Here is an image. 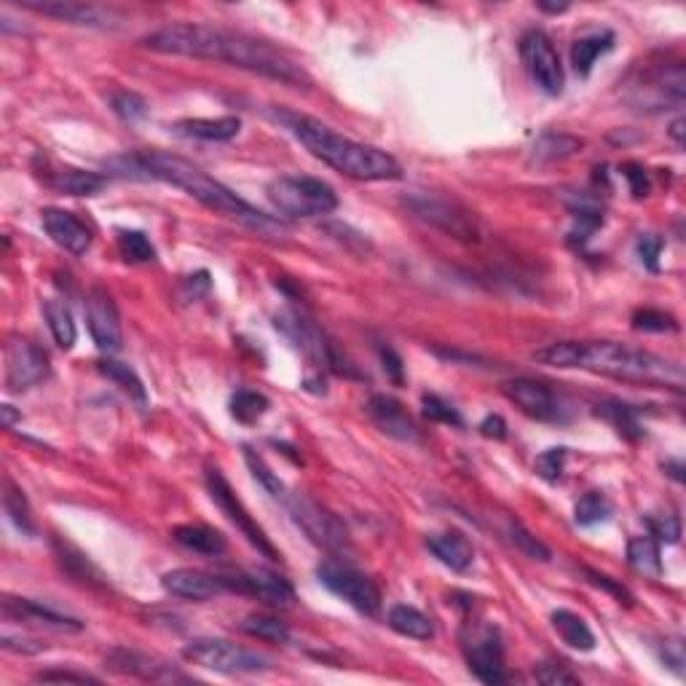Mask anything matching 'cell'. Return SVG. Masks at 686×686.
<instances>
[{
  "instance_id": "6da1fadb",
  "label": "cell",
  "mask_w": 686,
  "mask_h": 686,
  "mask_svg": "<svg viewBox=\"0 0 686 686\" xmlns=\"http://www.w3.org/2000/svg\"><path fill=\"white\" fill-rule=\"evenodd\" d=\"M143 46L159 51V54L226 62L239 70L290 86L311 84L309 73L287 51L277 49L271 41L239 33V30H226V27L180 22V25H167L156 33L145 35Z\"/></svg>"
},
{
  "instance_id": "7a4b0ae2",
  "label": "cell",
  "mask_w": 686,
  "mask_h": 686,
  "mask_svg": "<svg viewBox=\"0 0 686 686\" xmlns=\"http://www.w3.org/2000/svg\"><path fill=\"white\" fill-rule=\"evenodd\" d=\"M105 167L113 175L132 177V180H161V183L183 188L188 196L204 204L207 210H215L223 218H231L242 226L258 231L260 236H282L287 231L285 220L274 218L252 207L244 199H239L231 188L210 177L204 169H199L193 161L175 156L167 151H143V153H126L110 159Z\"/></svg>"
},
{
  "instance_id": "3957f363",
  "label": "cell",
  "mask_w": 686,
  "mask_h": 686,
  "mask_svg": "<svg viewBox=\"0 0 686 686\" xmlns=\"http://www.w3.org/2000/svg\"><path fill=\"white\" fill-rule=\"evenodd\" d=\"M277 118L287 126V132L314 156L325 161L335 172L362 180V183H384V180H400V161L386 151H378L373 145L357 143L352 137H343L319 118L301 116V113H287L279 110Z\"/></svg>"
},
{
  "instance_id": "277c9868",
  "label": "cell",
  "mask_w": 686,
  "mask_h": 686,
  "mask_svg": "<svg viewBox=\"0 0 686 686\" xmlns=\"http://www.w3.org/2000/svg\"><path fill=\"white\" fill-rule=\"evenodd\" d=\"M571 368L662 389H681L686 381L684 368L678 362L614 341H574Z\"/></svg>"
},
{
  "instance_id": "5b68a950",
  "label": "cell",
  "mask_w": 686,
  "mask_h": 686,
  "mask_svg": "<svg viewBox=\"0 0 686 686\" xmlns=\"http://www.w3.org/2000/svg\"><path fill=\"white\" fill-rule=\"evenodd\" d=\"M684 92L686 76L681 62H649L633 70L625 81V102L641 113L681 108Z\"/></svg>"
},
{
  "instance_id": "8992f818",
  "label": "cell",
  "mask_w": 686,
  "mask_h": 686,
  "mask_svg": "<svg viewBox=\"0 0 686 686\" xmlns=\"http://www.w3.org/2000/svg\"><path fill=\"white\" fill-rule=\"evenodd\" d=\"M266 193L285 218H322L338 210L335 191L317 177L282 175L268 183Z\"/></svg>"
},
{
  "instance_id": "52a82bcc",
  "label": "cell",
  "mask_w": 686,
  "mask_h": 686,
  "mask_svg": "<svg viewBox=\"0 0 686 686\" xmlns=\"http://www.w3.org/2000/svg\"><path fill=\"white\" fill-rule=\"evenodd\" d=\"M183 657L193 665L226 673V676H239V673H260L271 668V660L258 652H250L239 644L223 641V638H196L183 649Z\"/></svg>"
},
{
  "instance_id": "ba28073f",
  "label": "cell",
  "mask_w": 686,
  "mask_h": 686,
  "mask_svg": "<svg viewBox=\"0 0 686 686\" xmlns=\"http://www.w3.org/2000/svg\"><path fill=\"white\" fill-rule=\"evenodd\" d=\"M287 510L293 515L303 534L309 536L311 542L327 550V553H346L349 550V531L341 520L335 518L333 512L322 507L317 499H311L309 494H287L285 496Z\"/></svg>"
},
{
  "instance_id": "9c48e42d",
  "label": "cell",
  "mask_w": 686,
  "mask_h": 686,
  "mask_svg": "<svg viewBox=\"0 0 686 686\" xmlns=\"http://www.w3.org/2000/svg\"><path fill=\"white\" fill-rule=\"evenodd\" d=\"M274 325H277L279 333L285 335L287 341L293 343L298 352L306 354L314 365H319V368L325 370H333V373H341V376L354 373V370L346 365V360H343L341 354L335 352L333 343L327 341L325 333H322L309 317H303L301 311H282V314H277V319H274Z\"/></svg>"
},
{
  "instance_id": "30bf717a",
  "label": "cell",
  "mask_w": 686,
  "mask_h": 686,
  "mask_svg": "<svg viewBox=\"0 0 686 686\" xmlns=\"http://www.w3.org/2000/svg\"><path fill=\"white\" fill-rule=\"evenodd\" d=\"M317 577L330 593L338 595L341 601H346L365 617H376L381 611V590L368 574H362L354 566L330 558V561L319 563Z\"/></svg>"
},
{
  "instance_id": "8fae6325",
  "label": "cell",
  "mask_w": 686,
  "mask_h": 686,
  "mask_svg": "<svg viewBox=\"0 0 686 686\" xmlns=\"http://www.w3.org/2000/svg\"><path fill=\"white\" fill-rule=\"evenodd\" d=\"M405 204L416 218L440 228L443 234L453 236L459 242H477L480 239V226H477L475 215L464 210L459 201L445 199L437 193H413Z\"/></svg>"
},
{
  "instance_id": "7c38bea8",
  "label": "cell",
  "mask_w": 686,
  "mask_h": 686,
  "mask_svg": "<svg viewBox=\"0 0 686 686\" xmlns=\"http://www.w3.org/2000/svg\"><path fill=\"white\" fill-rule=\"evenodd\" d=\"M207 491H210L212 502L218 504L220 510H223V515H226V518L231 520L239 531H242L244 539H247V542H250L252 547L263 555V558H268V561H282V553H279L277 547L271 544L266 531L255 523V518H252L250 510L244 507L242 499L236 496V491L231 488L226 475L220 472V467L207 469Z\"/></svg>"
},
{
  "instance_id": "4fadbf2b",
  "label": "cell",
  "mask_w": 686,
  "mask_h": 686,
  "mask_svg": "<svg viewBox=\"0 0 686 686\" xmlns=\"http://www.w3.org/2000/svg\"><path fill=\"white\" fill-rule=\"evenodd\" d=\"M520 57L526 65L528 76L534 78V84L550 97H558L563 92V65L558 57V49L550 35L544 30H526L520 38Z\"/></svg>"
},
{
  "instance_id": "5bb4252c",
  "label": "cell",
  "mask_w": 686,
  "mask_h": 686,
  "mask_svg": "<svg viewBox=\"0 0 686 686\" xmlns=\"http://www.w3.org/2000/svg\"><path fill=\"white\" fill-rule=\"evenodd\" d=\"M464 657L469 670L475 673L483 684H504L507 668H504V646L499 630L491 625H475L464 633Z\"/></svg>"
},
{
  "instance_id": "9a60e30c",
  "label": "cell",
  "mask_w": 686,
  "mask_h": 686,
  "mask_svg": "<svg viewBox=\"0 0 686 686\" xmlns=\"http://www.w3.org/2000/svg\"><path fill=\"white\" fill-rule=\"evenodd\" d=\"M51 373L49 354L27 338H11L6 343V386L9 392H27Z\"/></svg>"
},
{
  "instance_id": "2e32d148",
  "label": "cell",
  "mask_w": 686,
  "mask_h": 686,
  "mask_svg": "<svg viewBox=\"0 0 686 686\" xmlns=\"http://www.w3.org/2000/svg\"><path fill=\"white\" fill-rule=\"evenodd\" d=\"M226 590H236L242 595H252L258 601L277 606V609H287L295 603V590L282 574L268 569H247L236 571V574H220Z\"/></svg>"
},
{
  "instance_id": "e0dca14e",
  "label": "cell",
  "mask_w": 686,
  "mask_h": 686,
  "mask_svg": "<svg viewBox=\"0 0 686 686\" xmlns=\"http://www.w3.org/2000/svg\"><path fill=\"white\" fill-rule=\"evenodd\" d=\"M22 9L43 14V17H54L67 25L81 27H102V30H113L121 25V14L113 9H102L94 3H78V0H22Z\"/></svg>"
},
{
  "instance_id": "ac0fdd59",
  "label": "cell",
  "mask_w": 686,
  "mask_h": 686,
  "mask_svg": "<svg viewBox=\"0 0 686 686\" xmlns=\"http://www.w3.org/2000/svg\"><path fill=\"white\" fill-rule=\"evenodd\" d=\"M86 322L97 349L105 354L121 352L124 333H121V317H118L116 301L105 287H92L86 295Z\"/></svg>"
},
{
  "instance_id": "d6986e66",
  "label": "cell",
  "mask_w": 686,
  "mask_h": 686,
  "mask_svg": "<svg viewBox=\"0 0 686 686\" xmlns=\"http://www.w3.org/2000/svg\"><path fill=\"white\" fill-rule=\"evenodd\" d=\"M504 394L518 405L526 416L539 421H561L563 408L561 402L555 400V394L550 386H544L542 381L534 378H512L502 386Z\"/></svg>"
},
{
  "instance_id": "ffe728a7",
  "label": "cell",
  "mask_w": 686,
  "mask_h": 686,
  "mask_svg": "<svg viewBox=\"0 0 686 686\" xmlns=\"http://www.w3.org/2000/svg\"><path fill=\"white\" fill-rule=\"evenodd\" d=\"M108 668L118 676H132L140 678V681H191V678L180 673L175 665L159 660V657H151V654L132 652V649H113L108 654Z\"/></svg>"
},
{
  "instance_id": "44dd1931",
  "label": "cell",
  "mask_w": 686,
  "mask_h": 686,
  "mask_svg": "<svg viewBox=\"0 0 686 686\" xmlns=\"http://www.w3.org/2000/svg\"><path fill=\"white\" fill-rule=\"evenodd\" d=\"M161 587L167 590L169 595L175 598H183V601H212L218 595L226 593V585L220 574H207V571L199 569H172L161 577Z\"/></svg>"
},
{
  "instance_id": "7402d4cb",
  "label": "cell",
  "mask_w": 686,
  "mask_h": 686,
  "mask_svg": "<svg viewBox=\"0 0 686 686\" xmlns=\"http://www.w3.org/2000/svg\"><path fill=\"white\" fill-rule=\"evenodd\" d=\"M368 413L384 435L394 437L400 443H416L419 440L416 421L410 419V413L402 408V402L389 397V394H373L368 402Z\"/></svg>"
},
{
  "instance_id": "603a6c76",
  "label": "cell",
  "mask_w": 686,
  "mask_h": 686,
  "mask_svg": "<svg viewBox=\"0 0 686 686\" xmlns=\"http://www.w3.org/2000/svg\"><path fill=\"white\" fill-rule=\"evenodd\" d=\"M41 220L46 234L51 236V242L62 247L65 252H70V255H84L92 247V231L73 212L49 207V210L41 212Z\"/></svg>"
},
{
  "instance_id": "cb8c5ba5",
  "label": "cell",
  "mask_w": 686,
  "mask_h": 686,
  "mask_svg": "<svg viewBox=\"0 0 686 686\" xmlns=\"http://www.w3.org/2000/svg\"><path fill=\"white\" fill-rule=\"evenodd\" d=\"M3 614L9 620L27 622V625H41V628H54V630H81L84 622L73 620L67 614H59L51 606H43L38 601H30V598H14V595H6L3 598Z\"/></svg>"
},
{
  "instance_id": "d4e9b609",
  "label": "cell",
  "mask_w": 686,
  "mask_h": 686,
  "mask_svg": "<svg viewBox=\"0 0 686 686\" xmlns=\"http://www.w3.org/2000/svg\"><path fill=\"white\" fill-rule=\"evenodd\" d=\"M427 547L432 550L437 561L448 566L451 571H467L475 563V547L459 531H445V534L429 536Z\"/></svg>"
},
{
  "instance_id": "484cf974",
  "label": "cell",
  "mask_w": 686,
  "mask_h": 686,
  "mask_svg": "<svg viewBox=\"0 0 686 686\" xmlns=\"http://www.w3.org/2000/svg\"><path fill=\"white\" fill-rule=\"evenodd\" d=\"M175 134L180 137H191V140H207V143H226V140H234L239 129H242V121L236 116H223V118H185V121H177Z\"/></svg>"
},
{
  "instance_id": "4316f807",
  "label": "cell",
  "mask_w": 686,
  "mask_h": 686,
  "mask_svg": "<svg viewBox=\"0 0 686 686\" xmlns=\"http://www.w3.org/2000/svg\"><path fill=\"white\" fill-rule=\"evenodd\" d=\"M177 544H183L185 550L199 555H220L226 553V536L215 531V528L204 526V523H180L172 528Z\"/></svg>"
},
{
  "instance_id": "83f0119b",
  "label": "cell",
  "mask_w": 686,
  "mask_h": 686,
  "mask_svg": "<svg viewBox=\"0 0 686 686\" xmlns=\"http://www.w3.org/2000/svg\"><path fill=\"white\" fill-rule=\"evenodd\" d=\"M108 183V177L97 175V172H84V169H57L46 175V185L67 196H94L100 193Z\"/></svg>"
},
{
  "instance_id": "f1b7e54d",
  "label": "cell",
  "mask_w": 686,
  "mask_h": 686,
  "mask_svg": "<svg viewBox=\"0 0 686 686\" xmlns=\"http://www.w3.org/2000/svg\"><path fill=\"white\" fill-rule=\"evenodd\" d=\"M614 33L611 30H593L590 35H582L571 46V65L579 76H590V70L598 62V57L609 54L614 49Z\"/></svg>"
},
{
  "instance_id": "f546056e",
  "label": "cell",
  "mask_w": 686,
  "mask_h": 686,
  "mask_svg": "<svg viewBox=\"0 0 686 686\" xmlns=\"http://www.w3.org/2000/svg\"><path fill=\"white\" fill-rule=\"evenodd\" d=\"M386 622L394 633H400L405 638H413V641H429L435 636V625L429 620L427 614L416 606H408V603H397L386 614Z\"/></svg>"
},
{
  "instance_id": "4dcf8cb0",
  "label": "cell",
  "mask_w": 686,
  "mask_h": 686,
  "mask_svg": "<svg viewBox=\"0 0 686 686\" xmlns=\"http://www.w3.org/2000/svg\"><path fill=\"white\" fill-rule=\"evenodd\" d=\"M553 630L561 636V641L566 646H571V649H577V652H593L595 649V636L593 630L587 628V622L579 617V614H574V611H553Z\"/></svg>"
},
{
  "instance_id": "1f68e13d",
  "label": "cell",
  "mask_w": 686,
  "mask_h": 686,
  "mask_svg": "<svg viewBox=\"0 0 686 686\" xmlns=\"http://www.w3.org/2000/svg\"><path fill=\"white\" fill-rule=\"evenodd\" d=\"M628 563L644 577H662V558L660 542L654 536H636L628 542Z\"/></svg>"
},
{
  "instance_id": "d6a6232c",
  "label": "cell",
  "mask_w": 686,
  "mask_h": 686,
  "mask_svg": "<svg viewBox=\"0 0 686 686\" xmlns=\"http://www.w3.org/2000/svg\"><path fill=\"white\" fill-rule=\"evenodd\" d=\"M43 317L49 322V330L51 335H54V341H57L62 349H73V343H76L78 338V330L76 322H73V314L67 309V303L59 301V298H49V301L43 303Z\"/></svg>"
},
{
  "instance_id": "836d02e7",
  "label": "cell",
  "mask_w": 686,
  "mask_h": 686,
  "mask_svg": "<svg viewBox=\"0 0 686 686\" xmlns=\"http://www.w3.org/2000/svg\"><path fill=\"white\" fill-rule=\"evenodd\" d=\"M585 148V143L574 137V134L563 132H544L534 143V159L536 161H563L569 156H577Z\"/></svg>"
},
{
  "instance_id": "e575fe53",
  "label": "cell",
  "mask_w": 686,
  "mask_h": 686,
  "mask_svg": "<svg viewBox=\"0 0 686 686\" xmlns=\"http://www.w3.org/2000/svg\"><path fill=\"white\" fill-rule=\"evenodd\" d=\"M100 373L105 378H110L113 384H118L121 389H124L129 397H132L140 408H148V392H145L143 381H140V376L134 373L129 365H124V362H116V360H102L100 362Z\"/></svg>"
},
{
  "instance_id": "d590c367",
  "label": "cell",
  "mask_w": 686,
  "mask_h": 686,
  "mask_svg": "<svg viewBox=\"0 0 686 686\" xmlns=\"http://www.w3.org/2000/svg\"><path fill=\"white\" fill-rule=\"evenodd\" d=\"M3 510L11 518V523L22 531V534L33 536L35 534V523H33V512H30V504H27L25 494L14 486V480L6 477L3 480Z\"/></svg>"
},
{
  "instance_id": "8d00e7d4",
  "label": "cell",
  "mask_w": 686,
  "mask_h": 686,
  "mask_svg": "<svg viewBox=\"0 0 686 686\" xmlns=\"http://www.w3.org/2000/svg\"><path fill=\"white\" fill-rule=\"evenodd\" d=\"M239 630L247 633V636L258 638V641H266V644H290V630H287L285 622H279L277 617H268V614L244 617Z\"/></svg>"
},
{
  "instance_id": "74e56055",
  "label": "cell",
  "mask_w": 686,
  "mask_h": 686,
  "mask_svg": "<svg viewBox=\"0 0 686 686\" xmlns=\"http://www.w3.org/2000/svg\"><path fill=\"white\" fill-rule=\"evenodd\" d=\"M271 408L266 394L250 392V389H242L231 397V416H234L239 424H255L258 419H263Z\"/></svg>"
},
{
  "instance_id": "f35d334b",
  "label": "cell",
  "mask_w": 686,
  "mask_h": 686,
  "mask_svg": "<svg viewBox=\"0 0 686 686\" xmlns=\"http://www.w3.org/2000/svg\"><path fill=\"white\" fill-rule=\"evenodd\" d=\"M118 250L129 263H151V260H156V247L143 231H118Z\"/></svg>"
},
{
  "instance_id": "ab89813d",
  "label": "cell",
  "mask_w": 686,
  "mask_h": 686,
  "mask_svg": "<svg viewBox=\"0 0 686 686\" xmlns=\"http://www.w3.org/2000/svg\"><path fill=\"white\" fill-rule=\"evenodd\" d=\"M244 461H247V467L252 469V477L258 480L260 486L266 488L268 494L274 496V499H282V502H285L287 491H285V486H282V480L274 475V469L268 467L258 451H252L250 445H244Z\"/></svg>"
},
{
  "instance_id": "60d3db41",
  "label": "cell",
  "mask_w": 686,
  "mask_h": 686,
  "mask_svg": "<svg viewBox=\"0 0 686 686\" xmlns=\"http://www.w3.org/2000/svg\"><path fill=\"white\" fill-rule=\"evenodd\" d=\"M611 518V504L603 494H585L574 507V520L577 526H595V523H603V520Z\"/></svg>"
},
{
  "instance_id": "b9f144b4",
  "label": "cell",
  "mask_w": 686,
  "mask_h": 686,
  "mask_svg": "<svg viewBox=\"0 0 686 686\" xmlns=\"http://www.w3.org/2000/svg\"><path fill=\"white\" fill-rule=\"evenodd\" d=\"M598 416L609 419L625 435H641V429H638V410L625 405V402H603V405H598Z\"/></svg>"
},
{
  "instance_id": "7bdbcfd3",
  "label": "cell",
  "mask_w": 686,
  "mask_h": 686,
  "mask_svg": "<svg viewBox=\"0 0 686 686\" xmlns=\"http://www.w3.org/2000/svg\"><path fill=\"white\" fill-rule=\"evenodd\" d=\"M110 108L126 124H137L148 116V102L134 92H116L110 97Z\"/></svg>"
},
{
  "instance_id": "ee69618b",
  "label": "cell",
  "mask_w": 686,
  "mask_h": 686,
  "mask_svg": "<svg viewBox=\"0 0 686 686\" xmlns=\"http://www.w3.org/2000/svg\"><path fill=\"white\" fill-rule=\"evenodd\" d=\"M510 539H512V544L518 547L520 553H526L528 558H534V561H550V558H553L550 547L539 542V539H536L531 531H526L523 523H518V520L510 523Z\"/></svg>"
},
{
  "instance_id": "f6af8a7d",
  "label": "cell",
  "mask_w": 686,
  "mask_h": 686,
  "mask_svg": "<svg viewBox=\"0 0 686 686\" xmlns=\"http://www.w3.org/2000/svg\"><path fill=\"white\" fill-rule=\"evenodd\" d=\"M421 405H424V416L429 421H435V424H451V427H461L464 424L459 410L453 408L448 400H443V397H437V394H424Z\"/></svg>"
},
{
  "instance_id": "bcb514c9",
  "label": "cell",
  "mask_w": 686,
  "mask_h": 686,
  "mask_svg": "<svg viewBox=\"0 0 686 686\" xmlns=\"http://www.w3.org/2000/svg\"><path fill=\"white\" fill-rule=\"evenodd\" d=\"M534 676L539 684L544 686H577L579 684V676L577 673H571L569 665H563V662H539L534 668Z\"/></svg>"
},
{
  "instance_id": "7dc6e473",
  "label": "cell",
  "mask_w": 686,
  "mask_h": 686,
  "mask_svg": "<svg viewBox=\"0 0 686 686\" xmlns=\"http://www.w3.org/2000/svg\"><path fill=\"white\" fill-rule=\"evenodd\" d=\"M633 327L644 333H673L678 330V322L660 309H641L633 314Z\"/></svg>"
},
{
  "instance_id": "c3c4849f",
  "label": "cell",
  "mask_w": 686,
  "mask_h": 686,
  "mask_svg": "<svg viewBox=\"0 0 686 686\" xmlns=\"http://www.w3.org/2000/svg\"><path fill=\"white\" fill-rule=\"evenodd\" d=\"M582 571H585V577H587V582H590V585H595L598 590H606V593L614 595V598H617L620 603H625V606H633V601H636V598H633V593H630L628 587L622 585L620 579H611L609 574H601V571L587 569V566Z\"/></svg>"
},
{
  "instance_id": "681fc988",
  "label": "cell",
  "mask_w": 686,
  "mask_h": 686,
  "mask_svg": "<svg viewBox=\"0 0 686 686\" xmlns=\"http://www.w3.org/2000/svg\"><path fill=\"white\" fill-rule=\"evenodd\" d=\"M563 464H566V448H550L536 459V475L544 477L547 483H558L563 475Z\"/></svg>"
},
{
  "instance_id": "f907efd6",
  "label": "cell",
  "mask_w": 686,
  "mask_h": 686,
  "mask_svg": "<svg viewBox=\"0 0 686 686\" xmlns=\"http://www.w3.org/2000/svg\"><path fill=\"white\" fill-rule=\"evenodd\" d=\"M646 523H649V531H652V536L657 542L676 544L678 539H681V520H678V515L665 512V515H654V518H649Z\"/></svg>"
},
{
  "instance_id": "816d5d0a",
  "label": "cell",
  "mask_w": 686,
  "mask_h": 686,
  "mask_svg": "<svg viewBox=\"0 0 686 686\" xmlns=\"http://www.w3.org/2000/svg\"><path fill=\"white\" fill-rule=\"evenodd\" d=\"M662 662L668 665L676 676H684V644H681V638H668L665 644H662Z\"/></svg>"
},
{
  "instance_id": "f5cc1de1",
  "label": "cell",
  "mask_w": 686,
  "mask_h": 686,
  "mask_svg": "<svg viewBox=\"0 0 686 686\" xmlns=\"http://www.w3.org/2000/svg\"><path fill=\"white\" fill-rule=\"evenodd\" d=\"M660 252H662L660 236L644 234L641 239H638V255H641V260H644L649 271H657V260H660Z\"/></svg>"
},
{
  "instance_id": "db71d44e",
  "label": "cell",
  "mask_w": 686,
  "mask_h": 686,
  "mask_svg": "<svg viewBox=\"0 0 686 686\" xmlns=\"http://www.w3.org/2000/svg\"><path fill=\"white\" fill-rule=\"evenodd\" d=\"M35 681H76V684H100V678L76 670H41Z\"/></svg>"
},
{
  "instance_id": "11a10c76",
  "label": "cell",
  "mask_w": 686,
  "mask_h": 686,
  "mask_svg": "<svg viewBox=\"0 0 686 686\" xmlns=\"http://www.w3.org/2000/svg\"><path fill=\"white\" fill-rule=\"evenodd\" d=\"M622 175H625V180L630 183V193L636 196V199H641V196H646L649 193V180H646V172L638 164H622Z\"/></svg>"
},
{
  "instance_id": "9f6ffc18",
  "label": "cell",
  "mask_w": 686,
  "mask_h": 686,
  "mask_svg": "<svg viewBox=\"0 0 686 686\" xmlns=\"http://www.w3.org/2000/svg\"><path fill=\"white\" fill-rule=\"evenodd\" d=\"M3 649H9V652L35 654V652H43L46 646L38 644V641H30V638H17V636H11V633H6V636H3Z\"/></svg>"
},
{
  "instance_id": "6f0895ef",
  "label": "cell",
  "mask_w": 686,
  "mask_h": 686,
  "mask_svg": "<svg viewBox=\"0 0 686 686\" xmlns=\"http://www.w3.org/2000/svg\"><path fill=\"white\" fill-rule=\"evenodd\" d=\"M477 429H480L483 437H494V440H504L507 437V424H504L502 416H486Z\"/></svg>"
},
{
  "instance_id": "680465c9",
  "label": "cell",
  "mask_w": 686,
  "mask_h": 686,
  "mask_svg": "<svg viewBox=\"0 0 686 686\" xmlns=\"http://www.w3.org/2000/svg\"><path fill=\"white\" fill-rule=\"evenodd\" d=\"M381 360H384V370L392 376L394 384H402V360L397 357V354L386 346V349H381Z\"/></svg>"
},
{
  "instance_id": "91938a15",
  "label": "cell",
  "mask_w": 686,
  "mask_h": 686,
  "mask_svg": "<svg viewBox=\"0 0 686 686\" xmlns=\"http://www.w3.org/2000/svg\"><path fill=\"white\" fill-rule=\"evenodd\" d=\"M0 413H3V427L6 429H14L17 427V421H22V416H19L17 410H14V405H3V408H0Z\"/></svg>"
},
{
  "instance_id": "94428289",
  "label": "cell",
  "mask_w": 686,
  "mask_h": 686,
  "mask_svg": "<svg viewBox=\"0 0 686 686\" xmlns=\"http://www.w3.org/2000/svg\"><path fill=\"white\" fill-rule=\"evenodd\" d=\"M670 137L676 140V145H684V121L681 118L670 124Z\"/></svg>"
},
{
  "instance_id": "6125c7cd",
  "label": "cell",
  "mask_w": 686,
  "mask_h": 686,
  "mask_svg": "<svg viewBox=\"0 0 686 686\" xmlns=\"http://www.w3.org/2000/svg\"><path fill=\"white\" fill-rule=\"evenodd\" d=\"M539 9L547 11V14H563L569 6H566V3H544L542 0V3H539Z\"/></svg>"
},
{
  "instance_id": "be15d7a7",
  "label": "cell",
  "mask_w": 686,
  "mask_h": 686,
  "mask_svg": "<svg viewBox=\"0 0 686 686\" xmlns=\"http://www.w3.org/2000/svg\"><path fill=\"white\" fill-rule=\"evenodd\" d=\"M665 469H670L668 475L676 480V483H681L684 477H681V461H673V464H665Z\"/></svg>"
}]
</instances>
